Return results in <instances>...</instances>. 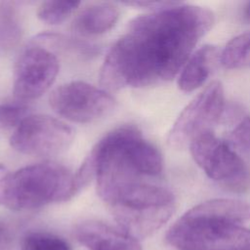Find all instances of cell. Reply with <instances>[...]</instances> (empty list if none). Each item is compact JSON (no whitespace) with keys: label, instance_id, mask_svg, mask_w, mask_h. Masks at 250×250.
Listing matches in <instances>:
<instances>
[{"label":"cell","instance_id":"cell-1","mask_svg":"<svg viewBox=\"0 0 250 250\" xmlns=\"http://www.w3.org/2000/svg\"><path fill=\"white\" fill-rule=\"evenodd\" d=\"M214 22L211 10L181 2L136 17L105 56L100 84L107 92L171 80Z\"/></svg>","mask_w":250,"mask_h":250},{"label":"cell","instance_id":"cell-2","mask_svg":"<svg viewBox=\"0 0 250 250\" xmlns=\"http://www.w3.org/2000/svg\"><path fill=\"white\" fill-rule=\"evenodd\" d=\"M159 150L133 125H124L104 135L91 149L73 175L78 193L93 178L104 200L117 188L162 172Z\"/></svg>","mask_w":250,"mask_h":250},{"label":"cell","instance_id":"cell-3","mask_svg":"<svg viewBox=\"0 0 250 250\" xmlns=\"http://www.w3.org/2000/svg\"><path fill=\"white\" fill-rule=\"evenodd\" d=\"M103 201L118 228L137 240L160 229L175 211L174 194L146 180L121 187Z\"/></svg>","mask_w":250,"mask_h":250},{"label":"cell","instance_id":"cell-4","mask_svg":"<svg viewBox=\"0 0 250 250\" xmlns=\"http://www.w3.org/2000/svg\"><path fill=\"white\" fill-rule=\"evenodd\" d=\"M76 193L73 175L54 162L28 165L0 180V205L15 211L63 202Z\"/></svg>","mask_w":250,"mask_h":250},{"label":"cell","instance_id":"cell-5","mask_svg":"<svg viewBox=\"0 0 250 250\" xmlns=\"http://www.w3.org/2000/svg\"><path fill=\"white\" fill-rule=\"evenodd\" d=\"M166 241L179 250H250V229L192 207L172 225Z\"/></svg>","mask_w":250,"mask_h":250},{"label":"cell","instance_id":"cell-6","mask_svg":"<svg viewBox=\"0 0 250 250\" xmlns=\"http://www.w3.org/2000/svg\"><path fill=\"white\" fill-rule=\"evenodd\" d=\"M188 147L195 163L220 186L232 191H242L248 187L247 165L229 143L213 132L198 137Z\"/></svg>","mask_w":250,"mask_h":250},{"label":"cell","instance_id":"cell-7","mask_svg":"<svg viewBox=\"0 0 250 250\" xmlns=\"http://www.w3.org/2000/svg\"><path fill=\"white\" fill-rule=\"evenodd\" d=\"M224 107V87L220 81H213L179 114L168 133V145L182 149L198 137L212 132L223 115Z\"/></svg>","mask_w":250,"mask_h":250},{"label":"cell","instance_id":"cell-8","mask_svg":"<svg viewBox=\"0 0 250 250\" xmlns=\"http://www.w3.org/2000/svg\"><path fill=\"white\" fill-rule=\"evenodd\" d=\"M73 140V130L65 122L46 114L28 115L10 138L11 146L30 156L46 157L63 152Z\"/></svg>","mask_w":250,"mask_h":250},{"label":"cell","instance_id":"cell-9","mask_svg":"<svg viewBox=\"0 0 250 250\" xmlns=\"http://www.w3.org/2000/svg\"><path fill=\"white\" fill-rule=\"evenodd\" d=\"M49 103L57 114L77 123L97 121L115 107V100L109 93L84 81L60 85L51 93Z\"/></svg>","mask_w":250,"mask_h":250},{"label":"cell","instance_id":"cell-10","mask_svg":"<svg viewBox=\"0 0 250 250\" xmlns=\"http://www.w3.org/2000/svg\"><path fill=\"white\" fill-rule=\"evenodd\" d=\"M59 60L41 44L27 47L19 57L14 73V95L21 100H34L53 85L59 73Z\"/></svg>","mask_w":250,"mask_h":250},{"label":"cell","instance_id":"cell-11","mask_svg":"<svg viewBox=\"0 0 250 250\" xmlns=\"http://www.w3.org/2000/svg\"><path fill=\"white\" fill-rule=\"evenodd\" d=\"M73 232L76 239L90 250H143L139 240L103 222H82Z\"/></svg>","mask_w":250,"mask_h":250},{"label":"cell","instance_id":"cell-12","mask_svg":"<svg viewBox=\"0 0 250 250\" xmlns=\"http://www.w3.org/2000/svg\"><path fill=\"white\" fill-rule=\"evenodd\" d=\"M119 18L118 8L108 2L92 3L85 6L74 18L72 30L84 36L99 35L110 30Z\"/></svg>","mask_w":250,"mask_h":250},{"label":"cell","instance_id":"cell-13","mask_svg":"<svg viewBox=\"0 0 250 250\" xmlns=\"http://www.w3.org/2000/svg\"><path fill=\"white\" fill-rule=\"evenodd\" d=\"M218 59H220V54L216 46L204 45L196 50L181 70L178 79L180 90L189 93L203 85L210 76Z\"/></svg>","mask_w":250,"mask_h":250},{"label":"cell","instance_id":"cell-14","mask_svg":"<svg viewBox=\"0 0 250 250\" xmlns=\"http://www.w3.org/2000/svg\"><path fill=\"white\" fill-rule=\"evenodd\" d=\"M220 62L228 69L250 67V31L230 39L220 53Z\"/></svg>","mask_w":250,"mask_h":250},{"label":"cell","instance_id":"cell-15","mask_svg":"<svg viewBox=\"0 0 250 250\" xmlns=\"http://www.w3.org/2000/svg\"><path fill=\"white\" fill-rule=\"evenodd\" d=\"M15 2L0 3V44L13 46L21 38V29Z\"/></svg>","mask_w":250,"mask_h":250},{"label":"cell","instance_id":"cell-16","mask_svg":"<svg viewBox=\"0 0 250 250\" xmlns=\"http://www.w3.org/2000/svg\"><path fill=\"white\" fill-rule=\"evenodd\" d=\"M80 2L45 1L37 10V17L48 24H61L78 8Z\"/></svg>","mask_w":250,"mask_h":250},{"label":"cell","instance_id":"cell-17","mask_svg":"<svg viewBox=\"0 0 250 250\" xmlns=\"http://www.w3.org/2000/svg\"><path fill=\"white\" fill-rule=\"evenodd\" d=\"M21 250H71L70 245L62 237L48 232H31L21 244Z\"/></svg>","mask_w":250,"mask_h":250},{"label":"cell","instance_id":"cell-18","mask_svg":"<svg viewBox=\"0 0 250 250\" xmlns=\"http://www.w3.org/2000/svg\"><path fill=\"white\" fill-rule=\"evenodd\" d=\"M29 114L28 106L20 102L4 103L0 104V127H18Z\"/></svg>","mask_w":250,"mask_h":250},{"label":"cell","instance_id":"cell-19","mask_svg":"<svg viewBox=\"0 0 250 250\" xmlns=\"http://www.w3.org/2000/svg\"><path fill=\"white\" fill-rule=\"evenodd\" d=\"M229 144L242 151L250 152V116H244L230 131Z\"/></svg>","mask_w":250,"mask_h":250},{"label":"cell","instance_id":"cell-20","mask_svg":"<svg viewBox=\"0 0 250 250\" xmlns=\"http://www.w3.org/2000/svg\"><path fill=\"white\" fill-rule=\"evenodd\" d=\"M178 3L179 2H173V1H133V2H124L123 4L127 6H132V7L149 9L155 12V11L172 7Z\"/></svg>","mask_w":250,"mask_h":250},{"label":"cell","instance_id":"cell-21","mask_svg":"<svg viewBox=\"0 0 250 250\" xmlns=\"http://www.w3.org/2000/svg\"><path fill=\"white\" fill-rule=\"evenodd\" d=\"M4 237H5V233H4V229L3 228L0 226V249L4 243Z\"/></svg>","mask_w":250,"mask_h":250},{"label":"cell","instance_id":"cell-22","mask_svg":"<svg viewBox=\"0 0 250 250\" xmlns=\"http://www.w3.org/2000/svg\"><path fill=\"white\" fill-rule=\"evenodd\" d=\"M6 175V167L0 163V180Z\"/></svg>","mask_w":250,"mask_h":250},{"label":"cell","instance_id":"cell-23","mask_svg":"<svg viewBox=\"0 0 250 250\" xmlns=\"http://www.w3.org/2000/svg\"><path fill=\"white\" fill-rule=\"evenodd\" d=\"M245 15H246V17L250 20V3L247 5V7H246V10H245Z\"/></svg>","mask_w":250,"mask_h":250}]
</instances>
